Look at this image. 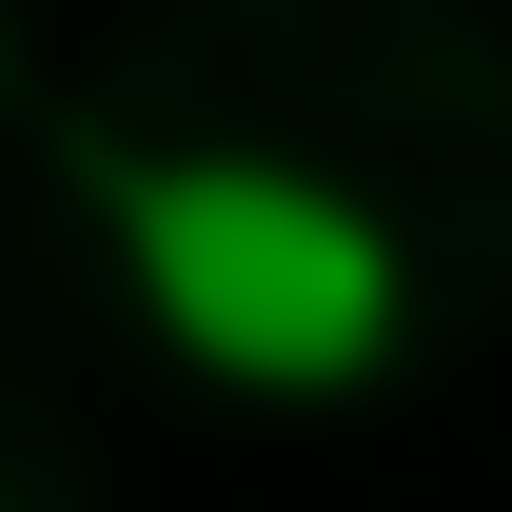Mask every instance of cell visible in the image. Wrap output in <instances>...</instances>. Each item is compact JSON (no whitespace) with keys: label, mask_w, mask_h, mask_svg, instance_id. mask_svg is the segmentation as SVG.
Instances as JSON below:
<instances>
[{"label":"cell","mask_w":512,"mask_h":512,"mask_svg":"<svg viewBox=\"0 0 512 512\" xmlns=\"http://www.w3.org/2000/svg\"><path fill=\"white\" fill-rule=\"evenodd\" d=\"M99 237H119L158 355L217 394H355L414 335L394 237L296 158H99Z\"/></svg>","instance_id":"cell-1"},{"label":"cell","mask_w":512,"mask_h":512,"mask_svg":"<svg viewBox=\"0 0 512 512\" xmlns=\"http://www.w3.org/2000/svg\"><path fill=\"white\" fill-rule=\"evenodd\" d=\"M0 79H20V20H0Z\"/></svg>","instance_id":"cell-2"}]
</instances>
